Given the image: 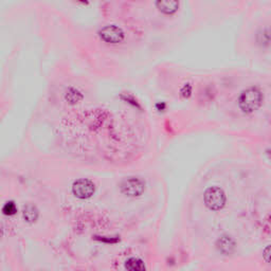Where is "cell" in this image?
<instances>
[{"mask_svg": "<svg viewBox=\"0 0 271 271\" xmlns=\"http://www.w3.org/2000/svg\"><path fill=\"white\" fill-rule=\"evenodd\" d=\"M264 96L259 87L251 86L242 91L237 100V105L244 113H252L262 106Z\"/></svg>", "mask_w": 271, "mask_h": 271, "instance_id": "6da1fadb", "label": "cell"}, {"mask_svg": "<svg viewBox=\"0 0 271 271\" xmlns=\"http://www.w3.org/2000/svg\"><path fill=\"white\" fill-rule=\"evenodd\" d=\"M226 194L218 187H211L204 194L205 205L212 211H219L226 205Z\"/></svg>", "mask_w": 271, "mask_h": 271, "instance_id": "7a4b0ae2", "label": "cell"}, {"mask_svg": "<svg viewBox=\"0 0 271 271\" xmlns=\"http://www.w3.org/2000/svg\"><path fill=\"white\" fill-rule=\"evenodd\" d=\"M120 188L124 195L129 197H138L144 193L145 182L141 178L128 177L122 181Z\"/></svg>", "mask_w": 271, "mask_h": 271, "instance_id": "3957f363", "label": "cell"}, {"mask_svg": "<svg viewBox=\"0 0 271 271\" xmlns=\"http://www.w3.org/2000/svg\"><path fill=\"white\" fill-rule=\"evenodd\" d=\"M99 36L101 38V41H103L106 44L117 45L121 44L124 41L125 33H124V31L118 26L108 25L99 31Z\"/></svg>", "mask_w": 271, "mask_h": 271, "instance_id": "277c9868", "label": "cell"}, {"mask_svg": "<svg viewBox=\"0 0 271 271\" xmlns=\"http://www.w3.org/2000/svg\"><path fill=\"white\" fill-rule=\"evenodd\" d=\"M96 192V185L89 179L86 178H82V179H77L72 184V193L73 195L80 199H88Z\"/></svg>", "mask_w": 271, "mask_h": 271, "instance_id": "5b68a950", "label": "cell"}, {"mask_svg": "<svg viewBox=\"0 0 271 271\" xmlns=\"http://www.w3.org/2000/svg\"><path fill=\"white\" fill-rule=\"evenodd\" d=\"M155 4L160 13L167 16L176 14L179 9V0H156Z\"/></svg>", "mask_w": 271, "mask_h": 271, "instance_id": "8992f818", "label": "cell"}, {"mask_svg": "<svg viewBox=\"0 0 271 271\" xmlns=\"http://www.w3.org/2000/svg\"><path fill=\"white\" fill-rule=\"evenodd\" d=\"M218 250L224 255H229L235 249V243L230 236H222L217 241Z\"/></svg>", "mask_w": 271, "mask_h": 271, "instance_id": "52a82bcc", "label": "cell"}, {"mask_svg": "<svg viewBox=\"0 0 271 271\" xmlns=\"http://www.w3.org/2000/svg\"><path fill=\"white\" fill-rule=\"evenodd\" d=\"M22 217L28 222H34L38 217L37 208L32 204L26 205L22 210Z\"/></svg>", "mask_w": 271, "mask_h": 271, "instance_id": "ba28073f", "label": "cell"}, {"mask_svg": "<svg viewBox=\"0 0 271 271\" xmlns=\"http://www.w3.org/2000/svg\"><path fill=\"white\" fill-rule=\"evenodd\" d=\"M125 268L131 271H142L145 270V265L140 259L130 258L125 263Z\"/></svg>", "mask_w": 271, "mask_h": 271, "instance_id": "9c48e42d", "label": "cell"}, {"mask_svg": "<svg viewBox=\"0 0 271 271\" xmlns=\"http://www.w3.org/2000/svg\"><path fill=\"white\" fill-rule=\"evenodd\" d=\"M258 42L262 46H268L271 44V32L267 29L262 30L258 34Z\"/></svg>", "mask_w": 271, "mask_h": 271, "instance_id": "30bf717a", "label": "cell"}, {"mask_svg": "<svg viewBox=\"0 0 271 271\" xmlns=\"http://www.w3.org/2000/svg\"><path fill=\"white\" fill-rule=\"evenodd\" d=\"M16 210H17L16 206H15V204L12 203V201H9V203H6L4 205V207H3V213L5 215H9V216L14 215L15 213H16Z\"/></svg>", "mask_w": 271, "mask_h": 271, "instance_id": "8fae6325", "label": "cell"}, {"mask_svg": "<svg viewBox=\"0 0 271 271\" xmlns=\"http://www.w3.org/2000/svg\"><path fill=\"white\" fill-rule=\"evenodd\" d=\"M191 92H192V86L190 84H185L183 88L181 89V95L183 98H189L191 96Z\"/></svg>", "mask_w": 271, "mask_h": 271, "instance_id": "7c38bea8", "label": "cell"}, {"mask_svg": "<svg viewBox=\"0 0 271 271\" xmlns=\"http://www.w3.org/2000/svg\"><path fill=\"white\" fill-rule=\"evenodd\" d=\"M263 257H264L265 261L270 263L271 264V245L270 246H267L265 249H264V252H263Z\"/></svg>", "mask_w": 271, "mask_h": 271, "instance_id": "4fadbf2b", "label": "cell"}]
</instances>
